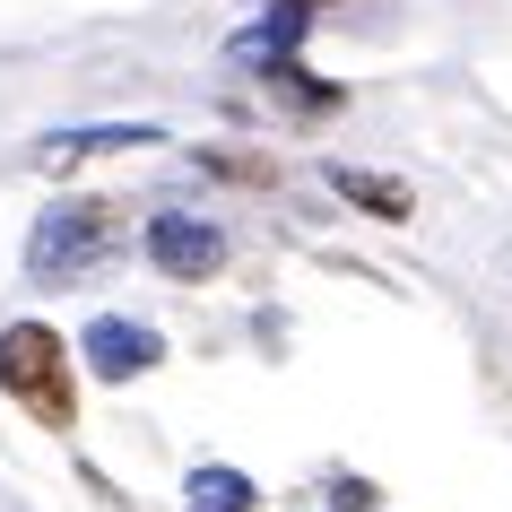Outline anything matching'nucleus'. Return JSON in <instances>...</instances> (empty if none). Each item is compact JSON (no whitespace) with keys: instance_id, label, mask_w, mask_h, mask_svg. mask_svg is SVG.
I'll list each match as a JSON object with an SVG mask.
<instances>
[{"instance_id":"nucleus-10","label":"nucleus","mask_w":512,"mask_h":512,"mask_svg":"<svg viewBox=\"0 0 512 512\" xmlns=\"http://www.w3.org/2000/svg\"><path fill=\"white\" fill-rule=\"evenodd\" d=\"M200 174H226V183H278L270 157H243V148H200Z\"/></svg>"},{"instance_id":"nucleus-4","label":"nucleus","mask_w":512,"mask_h":512,"mask_svg":"<svg viewBox=\"0 0 512 512\" xmlns=\"http://www.w3.org/2000/svg\"><path fill=\"white\" fill-rule=\"evenodd\" d=\"M79 365L122 391V382H139V374H157V365H165V330L139 322V313H96V322L79 330Z\"/></svg>"},{"instance_id":"nucleus-9","label":"nucleus","mask_w":512,"mask_h":512,"mask_svg":"<svg viewBox=\"0 0 512 512\" xmlns=\"http://www.w3.org/2000/svg\"><path fill=\"white\" fill-rule=\"evenodd\" d=\"M183 504L191 512H261V486L243 478V469H226V460H200L183 478Z\"/></svg>"},{"instance_id":"nucleus-11","label":"nucleus","mask_w":512,"mask_h":512,"mask_svg":"<svg viewBox=\"0 0 512 512\" xmlns=\"http://www.w3.org/2000/svg\"><path fill=\"white\" fill-rule=\"evenodd\" d=\"M278 9H304V18H322V9H330V0H278Z\"/></svg>"},{"instance_id":"nucleus-7","label":"nucleus","mask_w":512,"mask_h":512,"mask_svg":"<svg viewBox=\"0 0 512 512\" xmlns=\"http://www.w3.org/2000/svg\"><path fill=\"white\" fill-rule=\"evenodd\" d=\"M261 79L278 87V105L296 113V122H330V113L348 105V87H330V79H313V70H304V61H270V70H261Z\"/></svg>"},{"instance_id":"nucleus-1","label":"nucleus","mask_w":512,"mask_h":512,"mask_svg":"<svg viewBox=\"0 0 512 512\" xmlns=\"http://www.w3.org/2000/svg\"><path fill=\"white\" fill-rule=\"evenodd\" d=\"M0 400L35 417L44 434L79 426V365H70V339L53 322H35V313L0 322Z\"/></svg>"},{"instance_id":"nucleus-8","label":"nucleus","mask_w":512,"mask_h":512,"mask_svg":"<svg viewBox=\"0 0 512 512\" xmlns=\"http://www.w3.org/2000/svg\"><path fill=\"white\" fill-rule=\"evenodd\" d=\"M330 191L348 200V209H365V217H382V226H400L417 200H408V183H391V174H365V165H330Z\"/></svg>"},{"instance_id":"nucleus-6","label":"nucleus","mask_w":512,"mask_h":512,"mask_svg":"<svg viewBox=\"0 0 512 512\" xmlns=\"http://www.w3.org/2000/svg\"><path fill=\"white\" fill-rule=\"evenodd\" d=\"M304 35H313V18H304V9H278V0H270V18H261V27H243V35H226V53H235L243 70H270V61H296Z\"/></svg>"},{"instance_id":"nucleus-2","label":"nucleus","mask_w":512,"mask_h":512,"mask_svg":"<svg viewBox=\"0 0 512 512\" xmlns=\"http://www.w3.org/2000/svg\"><path fill=\"white\" fill-rule=\"evenodd\" d=\"M122 261V209L96 191H70L27 226V278L35 287H87L96 270Z\"/></svg>"},{"instance_id":"nucleus-5","label":"nucleus","mask_w":512,"mask_h":512,"mask_svg":"<svg viewBox=\"0 0 512 512\" xmlns=\"http://www.w3.org/2000/svg\"><path fill=\"white\" fill-rule=\"evenodd\" d=\"M113 148H165L157 122H87V131H44L35 139V165L44 174H70L79 157H113Z\"/></svg>"},{"instance_id":"nucleus-3","label":"nucleus","mask_w":512,"mask_h":512,"mask_svg":"<svg viewBox=\"0 0 512 512\" xmlns=\"http://www.w3.org/2000/svg\"><path fill=\"white\" fill-rule=\"evenodd\" d=\"M139 252H148V270L174 278V287H209L226 270V226L217 217H191V209H157L139 226Z\"/></svg>"}]
</instances>
